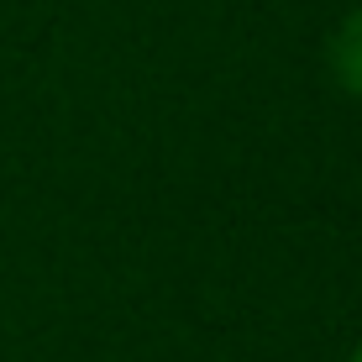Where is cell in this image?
Here are the masks:
<instances>
[{
  "mask_svg": "<svg viewBox=\"0 0 362 362\" xmlns=\"http://www.w3.org/2000/svg\"><path fill=\"white\" fill-rule=\"evenodd\" d=\"M326 64H331V79L341 84L346 95H357V100H362V6H357V11H346L341 27L331 32Z\"/></svg>",
  "mask_w": 362,
  "mask_h": 362,
  "instance_id": "obj_1",
  "label": "cell"
},
{
  "mask_svg": "<svg viewBox=\"0 0 362 362\" xmlns=\"http://www.w3.org/2000/svg\"><path fill=\"white\" fill-rule=\"evenodd\" d=\"M346 362H362V341H357V352H352V357H346Z\"/></svg>",
  "mask_w": 362,
  "mask_h": 362,
  "instance_id": "obj_2",
  "label": "cell"
}]
</instances>
